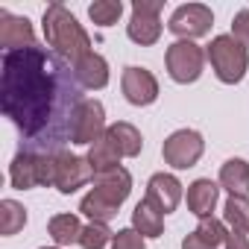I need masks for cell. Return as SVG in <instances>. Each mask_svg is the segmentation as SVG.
Returning <instances> with one entry per match:
<instances>
[{"instance_id":"603a6c76","label":"cell","mask_w":249,"mask_h":249,"mask_svg":"<svg viewBox=\"0 0 249 249\" xmlns=\"http://www.w3.org/2000/svg\"><path fill=\"white\" fill-rule=\"evenodd\" d=\"M24 226H27V208L21 202H15V199H3V202H0V231H3L6 237H12Z\"/></svg>"},{"instance_id":"277c9868","label":"cell","mask_w":249,"mask_h":249,"mask_svg":"<svg viewBox=\"0 0 249 249\" xmlns=\"http://www.w3.org/2000/svg\"><path fill=\"white\" fill-rule=\"evenodd\" d=\"M205 50L196 44V41H173L164 53V65H167V73L173 82L179 85H188V82H196L202 76V68H205Z\"/></svg>"},{"instance_id":"f546056e","label":"cell","mask_w":249,"mask_h":249,"mask_svg":"<svg viewBox=\"0 0 249 249\" xmlns=\"http://www.w3.org/2000/svg\"><path fill=\"white\" fill-rule=\"evenodd\" d=\"M226 249H249V237H246L243 231H229Z\"/></svg>"},{"instance_id":"9a60e30c","label":"cell","mask_w":249,"mask_h":249,"mask_svg":"<svg viewBox=\"0 0 249 249\" xmlns=\"http://www.w3.org/2000/svg\"><path fill=\"white\" fill-rule=\"evenodd\" d=\"M217 199H220V185L211 182V179H196L188 185V211L196 214L199 220L202 217H211V211L217 208Z\"/></svg>"},{"instance_id":"8992f818","label":"cell","mask_w":249,"mask_h":249,"mask_svg":"<svg viewBox=\"0 0 249 249\" xmlns=\"http://www.w3.org/2000/svg\"><path fill=\"white\" fill-rule=\"evenodd\" d=\"M214 27V12L205 3H182L176 6V12L167 21V30L179 38V41H194L208 36Z\"/></svg>"},{"instance_id":"7c38bea8","label":"cell","mask_w":249,"mask_h":249,"mask_svg":"<svg viewBox=\"0 0 249 249\" xmlns=\"http://www.w3.org/2000/svg\"><path fill=\"white\" fill-rule=\"evenodd\" d=\"M100 196H106L108 202H114L117 208L126 202V196L132 194V176L126 167H111V170H103V173H94V188Z\"/></svg>"},{"instance_id":"4dcf8cb0","label":"cell","mask_w":249,"mask_h":249,"mask_svg":"<svg viewBox=\"0 0 249 249\" xmlns=\"http://www.w3.org/2000/svg\"><path fill=\"white\" fill-rule=\"evenodd\" d=\"M182 249H214L211 243H205L196 231L194 234H185V240H182Z\"/></svg>"},{"instance_id":"cb8c5ba5","label":"cell","mask_w":249,"mask_h":249,"mask_svg":"<svg viewBox=\"0 0 249 249\" xmlns=\"http://www.w3.org/2000/svg\"><path fill=\"white\" fill-rule=\"evenodd\" d=\"M223 220L231 226V231H249V196H229L223 205Z\"/></svg>"},{"instance_id":"5b68a950","label":"cell","mask_w":249,"mask_h":249,"mask_svg":"<svg viewBox=\"0 0 249 249\" xmlns=\"http://www.w3.org/2000/svg\"><path fill=\"white\" fill-rule=\"evenodd\" d=\"M161 0H132V18L126 24V36L141 47H153L161 38Z\"/></svg>"},{"instance_id":"6da1fadb","label":"cell","mask_w":249,"mask_h":249,"mask_svg":"<svg viewBox=\"0 0 249 249\" xmlns=\"http://www.w3.org/2000/svg\"><path fill=\"white\" fill-rule=\"evenodd\" d=\"M0 108L21 135V150L56 156L73 135L76 108L85 103L82 85L68 59L47 47L3 53Z\"/></svg>"},{"instance_id":"ba28073f","label":"cell","mask_w":249,"mask_h":249,"mask_svg":"<svg viewBox=\"0 0 249 249\" xmlns=\"http://www.w3.org/2000/svg\"><path fill=\"white\" fill-rule=\"evenodd\" d=\"M106 108L100 100H85L79 108H76V117H73V135H71V144H79V147H91L97 144L103 135H106Z\"/></svg>"},{"instance_id":"ac0fdd59","label":"cell","mask_w":249,"mask_h":249,"mask_svg":"<svg viewBox=\"0 0 249 249\" xmlns=\"http://www.w3.org/2000/svg\"><path fill=\"white\" fill-rule=\"evenodd\" d=\"M220 188L229 191V196H246L249 194V161L229 159L220 167Z\"/></svg>"},{"instance_id":"484cf974","label":"cell","mask_w":249,"mask_h":249,"mask_svg":"<svg viewBox=\"0 0 249 249\" xmlns=\"http://www.w3.org/2000/svg\"><path fill=\"white\" fill-rule=\"evenodd\" d=\"M111 240H114V231L108 229V223H88V226L82 229L79 246H82V249H106Z\"/></svg>"},{"instance_id":"7402d4cb","label":"cell","mask_w":249,"mask_h":249,"mask_svg":"<svg viewBox=\"0 0 249 249\" xmlns=\"http://www.w3.org/2000/svg\"><path fill=\"white\" fill-rule=\"evenodd\" d=\"M88 164H91V170L94 173H103V170H111V167H117V161H120V153H117V147L111 144V138L108 135H103L97 144H91V150H88Z\"/></svg>"},{"instance_id":"d6986e66","label":"cell","mask_w":249,"mask_h":249,"mask_svg":"<svg viewBox=\"0 0 249 249\" xmlns=\"http://www.w3.org/2000/svg\"><path fill=\"white\" fill-rule=\"evenodd\" d=\"M132 229L141 231L144 237H161V231H164V214L153 202L141 199L135 205V211H132Z\"/></svg>"},{"instance_id":"d4e9b609","label":"cell","mask_w":249,"mask_h":249,"mask_svg":"<svg viewBox=\"0 0 249 249\" xmlns=\"http://www.w3.org/2000/svg\"><path fill=\"white\" fill-rule=\"evenodd\" d=\"M120 15H123V3H120V0H94V3L88 6V18L97 27H111V24H117Z\"/></svg>"},{"instance_id":"f1b7e54d","label":"cell","mask_w":249,"mask_h":249,"mask_svg":"<svg viewBox=\"0 0 249 249\" xmlns=\"http://www.w3.org/2000/svg\"><path fill=\"white\" fill-rule=\"evenodd\" d=\"M231 36L249 50V9H240V12L234 15V21H231Z\"/></svg>"},{"instance_id":"ffe728a7","label":"cell","mask_w":249,"mask_h":249,"mask_svg":"<svg viewBox=\"0 0 249 249\" xmlns=\"http://www.w3.org/2000/svg\"><path fill=\"white\" fill-rule=\"evenodd\" d=\"M82 229H85V226L79 223V217H76V214H56V217H50V223H47V231H50V237H53V243H56V246L79 243Z\"/></svg>"},{"instance_id":"52a82bcc","label":"cell","mask_w":249,"mask_h":249,"mask_svg":"<svg viewBox=\"0 0 249 249\" xmlns=\"http://www.w3.org/2000/svg\"><path fill=\"white\" fill-rule=\"evenodd\" d=\"M205 153V141L196 129H176L173 135L164 138V147H161V156H164V164H170L173 170H188L194 167Z\"/></svg>"},{"instance_id":"e0dca14e","label":"cell","mask_w":249,"mask_h":249,"mask_svg":"<svg viewBox=\"0 0 249 249\" xmlns=\"http://www.w3.org/2000/svg\"><path fill=\"white\" fill-rule=\"evenodd\" d=\"M106 135H108L111 144L117 147L120 159H135V156H141V150H144V138H141V132L132 126V123H126V120L111 123V126L106 129Z\"/></svg>"},{"instance_id":"1f68e13d","label":"cell","mask_w":249,"mask_h":249,"mask_svg":"<svg viewBox=\"0 0 249 249\" xmlns=\"http://www.w3.org/2000/svg\"><path fill=\"white\" fill-rule=\"evenodd\" d=\"M41 249H62V246H41Z\"/></svg>"},{"instance_id":"3957f363","label":"cell","mask_w":249,"mask_h":249,"mask_svg":"<svg viewBox=\"0 0 249 249\" xmlns=\"http://www.w3.org/2000/svg\"><path fill=\"white\" fill-rule=\"evenodd\" d=\"M205 56H208L217 79L226 82V85H237L246 76V71H249V50L234 36H217V38H211Z\"/></svg>"},{"instance_id":"4fadbf2b","label":"cell","mask_w":249,"mask_h":249,"mask_svg":"<svg viewBox=\"0 0 249 249\" xmlns=\"http://www.w3.org/2000/svg\"><path fill=\"white\" fill-rule=\"evenodd\" d=\"M144 199L153 202L161 214H170V211H176V205L182 199V182L173 173H156L147 182V196Z\"/></svg>"},{"instance_id":"8fae6325","label":"cell","mask_w":249,"mask_h":249,"mask_svg":"<svg viewBox=\"0 0 249 249\" xmlns=\"http://www.w3.org/2000/svg\"><path fill=\"white\" fill-rule=\"evenodd\" d=\"M0 44L6 47V53L36 47V33H33L30 18L12 15L9 9H0Z\"/></svg>"},{"instance_id":"44dd1931","label":"cell","mask_w":249,"mask_h":249,"mask_svg":"<svg viewBox=\"0 0 249 249\" xmlns=\"http://www.w3.org/2000/svg\"><path fill=\"white\" fill-rule=\"evenodd\" d=\"M79 211L91 220V223H108V220H114L117 217V205L114 202H108L106 196H100L97 191H88L85 196H82V202H79Z\"/></svg>"},{"instance_id":"83f0119b","label":"cell","mask_w":249,"mask_h":249,"mask_svg":"<svg viewBox=\"0 0 249 249\" xmlns=\"http://www.w3.org/2000/svg\"><path fill=\"white\" fill-rule=\"evenodd\" d=\"M111 249H147L144 243V234L135 231V229H120L111 240Z\"/></svg>"},{"instance_id":"9c48e42d","label":"cell","mask_w":249,"mask_h":249,"mask_svg":"<svg viewBox=\"0 0 249 249\" xmlns=\"http://www.w3.org/2000/svg\"><path fill=\"white\" fill-rule=\"evenodd\" d=\"M88 182H94V170H91V164H88V159H82V156H73V153H68V150H62V153H56V182H53V188L59 191V194H76L82 185H88Z\"/></svg>"},{"instance_id":"4316f807","label":"cell","mask_w":249,"mask_h":249,"mask_svg":"<svg viewBox=\"0 0 249 249\" xmlns=\"http://www.w3.org/2000/svg\"><path fill=\"white\" fill-rule=\"evenodd\" d=\"M196 234H199L205 243H211L214 249H217L220 243H226V237H229L226 226H223L220 220H214V217H202V220H199V226H196Z\"/></svg>"},{"instance_id":"5bb4252c","label":"cell","mask_w":249,"mask_h":249,"mask_svg":"<svg viewBox=\"0 0 249 249\" xmlns=\"http://www.w3.org/2000/svg\"><path fill=\"white\" fill-rule=\"evenodd\" d=\"M9 182L15 191H30L41 185V156L21 150L9 164Z\"/></svg>"},{"instance_id":"30bf717a","label":"cell","mask_w":249,"mask_h":249,"mask_svg":"<svg viewBox=\"0 0 249 249\" xmlns=\"http://www.w3.org/2000/svg\"><path fill=\"white\" fill-rule=\"evenodd\" d=\"M120 88L132 106H153L159 100V79L153 76V71L129 65L120 76Z\"/></svg>"},{"instance_id":"7a4b0ae2","label":"cell","mask_w":249,"mask_h":249,"mask_svg":"<svg viewBox=\"0 0 249 249\" xmlns=\"http://www.w3.org/2000/svg\"><path fill=\"white\" fill-rule=\"evenodd\" d=\"M41 27H44V38L47 44L53 47V53H59L62 59L68 62H82L91 50V38L88 33L82 30V24L71 15L68 6L62 3H50L44 9V18H41Z\"/></svg>"},{"instance_id":"2e32d148","label":"cell","mask_w":249,"mask_h":249,"mask_svg":"<svg viewBox=\"0 0 249 249\" xmlns=\"http://www.w3.org/2000/svg\"><path fill=\"white\" fill-rule=\"evenodd\" d=\"M73 73L79 79L82 88H91V91H100L108 85V62L100 56V53H88L82 62L73 65Z\"/></svg>"}]
</instances>
